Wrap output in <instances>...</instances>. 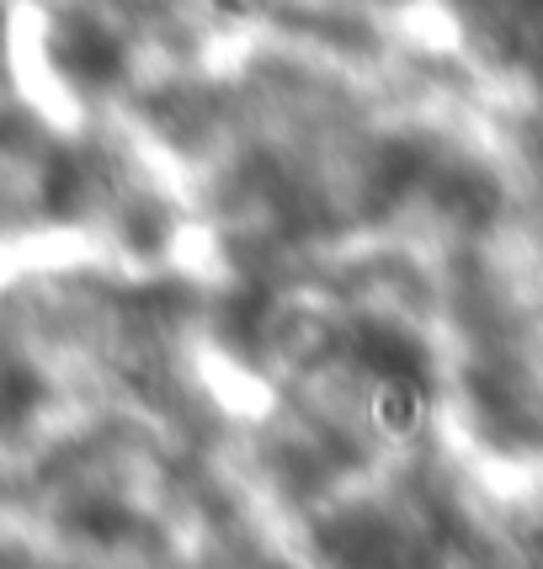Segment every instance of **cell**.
Returning <instances> with one entry per match:
<instances>
[{
    "mask_svg": "<svg viewBox=\"0 0 543 569\" xmlns=\"http://www.w3.org/2000/svg\"><path fill=\"white\" fill-rule=\"evenodd\" d=\"M474 43L501 64L543 70V0H458Z\"/></svg>",
    "mask_w": 543,
    "mask_h": 569,
    "instance_id": "6da1fadb",
    "label": "cell"
},
{
    "mask_svg": "<svg viewBox=\"0 0 543 569\" xmlns=\"http://www.w3.org/2000/svg\"><path fill=\"white\" fill-rule=\"evenodd\" d=\"M53 64L75 74V80H86V86H107V80L124 74V49L97 22H70L59 27V38H53Z\"/></svg>",
    "mask_w": 543,
    "mask_h": 569,
    "instance_id": "7a4b0ae2",
    "label": "cell"
},
{
    "mask_svg": "<svg viewBox=\"0 0 543 569\" xmlns=\"http://www.w3.org/2000/svg\"><path fill=\"white\" fill-rule=\"evenodd\" d=\"M368 416L384 437H411L426 421V378L421 372H395V378H373Z\"/></svg>",
    "mask_w": 543,
    "mask_h": 569,
    "instance_id": "3957f363",
    "label": "cell"
},
{
    "mask_svg": "<svg viewBox=\"0 0 543 569\" xmlns=\"http://www.w3.org/2000/svg\"><path fill=\"white\" fill-rule=\"evenodd\" d=\"M533 553H539V569H543V538H539V548H533Z\"/></svg>",
    "mask_w": 543,
    "mask_h": 569,
    "instance_id": "277c9868",
    "label": "cell"
}]
</instances>
